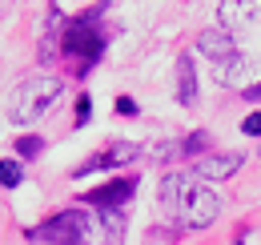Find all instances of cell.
Wrapping results in <instances>:
<instances>
[{"label": "cell", "mask_w": 261, "mask_h": 245, "mask_svg": "<svg viewBox=\"0 0 261 245\" xmlns=\"http://www.w3.org/2000/svg\"><path fill=\"white\" fill-rule=\"evenodd\" d=\"M33 237L40 245H89L93 225H89V217L81 213V209H65V213L48 217L44 225H36Z\"/></svg>", "instance_id": "cell-3"}, {"label": "cell", "mask_w": 261, "mask_h": 245, "mask_svg": "<svg viewBox=\"0 0 261 245\" xmlns=\"http://www.w3.org/2000/svg\"><path fill=\"white\" fill-rule=\"evenodd\" d=\"M257 153H261V149H257Z\"/></svg>", "instance_id": "cell-19"}, {"label": "cell", "mask_w": 261, "mask_h": 245, "mask_svg": "<svg viewBox=\"0 0 261 245\" xmlns=\"http://www.w3.org/2000/svg\"><path fill=\"white\" fill-rule=\"evenodd\" d=\"M245 101H261V85H253V89H245Z\"/></svg>", "instance_id": "cell-18"}, {"label": "cell", "mask_w": 261, "mask_h": 245, "mask_svg": "<svg viewBox=\"0 0 261 245\" xmlns=\"http://www.w3.org/2000/svg\"><path fill=\"white\" fill-rule=\"evenodd\" d=\"M117 113H125V117H133V113H137V105H133L129 96H121V101H117Z\"/></svg>", "instance_id": "cell-17"}, {"label": "cell", "mask_w": 261, "mask_h": 245, "mask_svg": "<svg viewBox=\"0 0 261 245\" xmlns=\"http://www.w3.org/2000/svg\"><path fill=\"white\" fill-rule=\"evenodd\" d=\"M241 165H245V157H241V153H205L193 165V177H197V181H205V185H209V181H225V177H233Z\"/></svg>", "instance_id": "cell-6"}, {"label": "cell", "mask_w": 261, "mask_h": 245, "mask_svg": "<svg viewBox=\"0 0 261 245\" xmlns=\"http://www.w3.org/2000/svg\"><path fill=\"white\" fill-rule=\"evenodd\" d=\"M133 189H137V181H133V177H121V181H109V185H100V189H93L85 201L97 205V209H125Z\"/></svg>", "instance_id": "cell-9"}, {"label": "cell", "mask_w": 261, "mask_h": 245, "mask_svg": "<svg viewBox=\"0 0 261 245\" xmlns=\"http://www.w3.org/2000/svg\"><path fill=\"white\" fill-rule=\"evenodd\" d=\"M137 153H141V149H137L133 141H113L109 149H100L97 157H89L81 173H97V169H117V165H129Z\"/></svg>", "instance_id": "cell-10"}, {"label": "cell", "mask_w": 261, "mask_h": 245, "mask_svg": "<svg viewBox=\"0 0 261 245\" xmlns=\"http://www.w3.org/2000/svg\"><path fill=\"white\" fill-rule=\"evenodd\" d=\"M161 209L185 229H209L221 213V197L193 173H165L161 177Z\"/></svg>", "instance_id": "cell-1"}, {"label": "cell", "mask_w": 261, "mask_h": 245, "mask_svg": "<svg viewBox=\"0 0 261 245\" xmlns=\"http://www.w3.org/2000/svg\"><path fill=\"white\" fill-rule=\"evenodd\" d=\"M177 101H181V105H193L197 101V72H193V61H189V57L177 61Z\"/></svg>", "instance_id": "cell-11"}, {"label": "cell", "mask_w": 261, "mask_h": 245, "mask_svg": "<svg viewBox=\"0 0 261 245\" xmlns=\"http://www.w3.org/2000/svg\"><path fill=\"white\" fill-rule=\"evenodd\" d=\"M197 53H201L205 61H213V68H217V64H225L229 57H237L241 48L233 44V32H225L221 24H217V29H205L201 36H197Z\"/></svg>", "instance_id": "cell-8"}, {"label": "cell", "mask_w": 261, "mask_h": 245, "mask_svg": "<svg viewBox=\"0 0 261 245\" xmlns=\"http://www.w3.org/2000/svg\"><path fill=\"white\" fill-rule=\"evenodd\" d=\"M20 181H24L20 161H8V157H4V161H0V185H4V189H16Z\"/></svg>", "instance_id": "cell-12"}, {"label": "cell", "mask_w": 261, "mask_h": 245, "mask_svg": "<svg viewBox=\"0 0 261 245\" xmlns=\"http://www.w3.org/2000/svg\"><path fill=\"white\" fill-rule=\"evenodd\" d=\"M209 145V133H193L185 145H181V153H197V149H205Z\"/></svg>", "instance_id": "cell-13"}, {"label": "cell", "mask_w": 261, "mask_h": 245, "mask_svg": "<svg viewBox=\"0 0 261 245\" xmlns=\"http://www.w3.org/2000/svg\"><path fill=\"white\" fill-rule=\"evenodd\" d=\"M89 109H93V105H89V96H81V101H76V125L89 121Z\"/></svg>", "instance_id": "cell-16"}, {"label": "cell", "mask_w": 261, "mask_h": 245, "mask_svg": "<svg viewBox=\"0 0 261 245\" xmlns=\"http://www.w3.org/2000/svg\"><path fill=\"white\" fill-rule=\"evenodd\" d=\"M217 81H221L225 89H241V92L261 85V57H249V53L229 57L225 64H217Z\"/></svg>", "instance_id": "cell-5"}, {"label": "cell", "mask_w": 261, "mask_h": 245, "mask_svg": "<svg viewBox=\"0 0 261 245\" xmlns=\"http://www.w3.org/2000/svg\"><path fill=\"white\" fill-rule=\"evenodd\" d=\"M20 153H24V157L40 153V137H20Z\"/></svg>", "instance_id": "cell-15"}, {"label": "cell", "mask_w": 261, "mask_h": 245, "mask_svg": "<svg viewBox=\"0 0 261 245\" xmlns=\"http://www.w3.org/2000/svg\"><path fill=\"white\" fill-rule=\"evenodd\" d=\"M65 48L81 64H93V61H97L100 48H105V32H100L97 12H85V16H76V20L68 24V29H65Z\"/></svg>", "instance_id": "cell-4"}, {"label": "cell", "mask_w": 261, "mask_h": 245, "mask_svg": "<svg viewBox=\"0 0 261 245\" xmlns=\"http://www.w3.org/2000/svg\"><path fill=\"white\" fill-rule=\"evenodd\" d=\"M241 133H249V137H261V113H249L245 125H241Z\"/></svg>", "instance_id": "cell-14"}, {"label": "cell", "mask_w": 261, "mask_h": 245, "mask_svg": "<svg viewBox=\"0 0 261 245\" xmlns=\"http://www.w3.org/2000/svg\"><path fill=\"white\" fill-rule=\"evenodd\" d=\"M257 16H261V0H217V20L225 32L249 29Z\"/></svg>", "instance_id": "cell-7"}, {"label": "cell", "mask_w": 261, "mask_h": 245, "mask_svg": "<svg viewBox=\"0 0 261 245\" xmlns=\"http://www.w3.org/2000/svg\"><path fill=\"white\" fill-rule=\"evenodd\" d=\"M61 77H29V81H20L12 96H8V121L12 125H33L40 121L48 109H53V101L61 96Z\"/></svg>", "instance_id": "cell-2"}]
</instances>
